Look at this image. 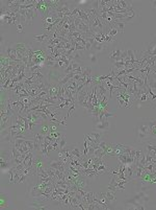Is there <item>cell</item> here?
Here are the masks:
<instances>
[{
	"label": "cell",
	"instance_id": "d6986e66",
	"mask_svg": "<svg viewBox=\"0 0 156 210\" xmlns=\"http://www.w3.org/2000/svg\"><path fill=\"white\" fill-rule=\"evenodd\" d=\"M105 195H106L107 200L109 201L110 203L115 202V201L117 200V198H116V192H115V191L109 190V189H108L107 191H105Z\"/></svg>",
	"mask_w": 156,
	"mask_h": 210
},
{
	"label": "cell",
	"instance_id": "cb8c5ba5",
	"mask_svg": "<svg viewBox=\"0 0 156 210\" xmlns=\"http://www.w3.org/2000/svg\"><path fill=\"white\" fill-rule=\"evenodd\" d=\"M114 63L115 68L119 71L121 69H125V62L124 61H119V62H112Z\"/></svg>",
	"mask_w": 156,
	"mask_h": 210
},
{
	"label": "cell",
	"instance_id": "484cf974",
	"mask_svg": "<svg viewBox=\"0 0 156 210\" xmlns=\"http://www.w3.org/2000/svg\"><path fill=\"white\" fill-rule=\"evenodd\" d=\"M156 64V56H153L151 59H149L147 61V66H150V67H154V65Z\"/></svg>",
	"mask_w": 156,
	"mask_h": 210
},
{
	"label": "cell",
	"instance_id": "3957f363",
	"mask_svg": "<svg viewBox=\"0 0 156 210\" xmlns=\"http://www.w3.org/2000/svg\"><path fill=\"white\" fill-rule=\"evenodd\" d=\"M5 54L6 57H8V59H10L11 61H13V62H21V61L18 59V54H17V51H16V49L14 48L13 44H10V43H8L5 46Z\"/></svg>",
	"mask_w": 156,
	"mask_h": 210
},
{
	"label": "cell",
	"instance_id": "8fae6325",
	"mask_svg": "<svg viewBox=\"0 0 156 210\" xmlns=\"http://www.w3.org/2000/svg\"><path fill=\"white\" fill-rule=\"evenodd\" d=\"M106 48H107V44L106 43H99L95 41L92 44V50H94L95 52H102Z\"/></svg>",
	"mask_w": 156,
	"mask_h": 210
},
{
	"label": "cell",
	"instance_id": "6da1fadb",
	"mask_svg": "<svg viewBox=\"0 0 156 210\" xmlns=\"http://www.w3.org/2000/svg\"><path fill=\"white\" fill-rule=\"evenodd\" d=\"M65 76V74H63L62 72H60L57 69L55 68H51L50 70L47 73V81H48L49 84L51 85H54V84H58L60 81Z\"/></svg>",
	"mask_w": 156,
	"mask_h": 210
},
{
	"label": "cell",
	"instance_id": "4316f807",
	"mask_svg": "<svg viewBox=\"0 0 156 210\" xmlns=\"http://www.w3.org/2000/svg\"><path fill=\"white\" fill-rule=\"evenodd\" d=\"M117 100H118V104H119V108H125V102H124L123 99L118 93H117Z\"/></svg>",
	"mask_w": 156,
	"mask_h": 210
},
{
	"label": "cell",
	"instance_id": "5b68a950",
	"mask_svg": "<svg viewBox=\"0 0 156 210\" xmlns=\"http://www.w3.org/2000/svg\"><path fill=\"white\" fill-rule=\"evenodd\" d=\"M145 153L151 156H156V142L155 141H148L145 143Z\"/></svg>",
	"mask_w": 156,
	"mask_h": 210
},
{
	"label": "cell",
	"instance_id": "277c9868",
	"mask_svg": "<svg viewBox=\"0 0 156 210\" xmlns=\"http://www.w3.org/2000/svg\"><path fill=\"white\" fill-rule=\"evenodd\" d=\"M75 185L77 186L78 189H85L89 186V182H87V177L81 173L78 178L75 180Z\"/></svg>",
	"mask_w": 156,
	"mask_h": 210
},
{
	"label": "cell",
	"instance_id": "7a4b0ae2",
	"mask_svg": "<svg viewBox=\"0 0 156 210\" xmlns=\"http://www.w3.org/2000/svg\"><path fill=\"white\" fill-rule=\"evenodd\" d=\"M135 130H136V131H139V132H143L144 134H146V135L151 137L150 127H149V124H148V118H141V119L137 120ZM151 138H152V137H151Z\"/></svg>",
	"mask_w": 156,
	"mask_h": 210
},
{
	"label": "cell",
	"instance_id": "ac0fdd59",
	"mask_svg": "<svg viewBox=\"0 0 156 210\" xmlns=\"http://www.w3.org/2000/svg\"><path fill=\"white\" fill-rule=\"evenodd\" d=\"M77 17L80 18V19L82 20V21H84L85 23L90 24V18H89V16H87V14L84 12V10H80V12L78 13Z\"/></svg>",
	"mask_w": 156,
	"mask_h": 210
},
{
	"label": "cell",
	"instance_id": "d4e9b609",
	"mask_svg": "<svg viewBox=\"0 0 156 210\" xmlns=\"http://www.w3.org/2000/svg\"><path fill=\"white\" fill-rule=\"evenodd\" d=\"M89 59H90V62H91L92 64H96L97 62H98V57L96 56L95 52H90Z\"/></svg>",
	"mask_w": 156,
	"mask_h": 210
},
{
	"label": "cell",
	"instance_id": "f546056e",
	"mask_svg": "<svg viewBox=\"0 0 156 210\" xmlns=\"http://www.w3.org/2000/svg\"><path fill=\"white\" fill-rule=\"evenodd\" d=\"M152 8H154V10H156V1H153V2H152Z\"/></svg>",
	"mask_w": 156,
	"mask_h": 210
},
{
	"label": "cell",
	"instance_id": "83f0119b",
	"mask_svg": "<svg viewBox=\"0 0 156 210\" xmlns=\"http://www.w3.org/2000/svg\"><path fill=\"white\" fill-rule=\"evenodd\" d=\"M74 46H75V50H76V51H79V50H85V47L83 46V45L79 44V43H76L75 42Z\"/></svg>",
	"mask_w": 156,
	"mask_h": 210
},
{
	"label": "cell",
	"instance_id": "9a60e30c",
	"mask_svg": "<svg viewBox=\"0 0 156 210\" xmlns=\"http://www.w3.org/2000/svg\"><path fill=\"white\" fill-rule=\"evenodd\" d=\"M125 24L126 23H124L123 21H120V20H116V21L114 22L112 25L114 27H116V28L119 31V34H120V36L122 35V34L124 33V28H125Z\"/></svg>",
	"mask_w": 156,
	"mask_h": 210
},
{
	"label": "cell",
	"instance_id": "52a82bcc",
	"mask_svg": "<svg viewBox=\"0 0 156 210\" xmlns=\"http://www.w3.org/2000/svg\"><path fill=\"white\" fill-rule=\"evenodd\" d=\"M122 52H123V50H122L121 46H118L116 49H114L109 53L110 60H112V62H119V61H121V54H122Z\"/></svg>",
	"mask_w": 156,
	"mask_h": 210
},
{
	"label": "cell",
	"instance_id": "ffe728a7",
	"mask_svg": "<svg viewBox=\"0 0 156 210\" xmlns=\"http://www.w3.org/2000/svg\"><path fill=\"white\" fill-rule=\"evenodd\" d=\"M0 63H1V67L8 68V66L11 65V60H10V59H8L6 56L2 54V56H1V61H0Z\"/></svg>",
	"mask_w": 156,
	"mask_h": 210
},
{
	"label": "cell",
	"instance_id": "f1b7e54d",
	"mask_svg": "<svg viewBox=\"0 0 156 210\" xmlns=\"http://www.w3.org/2000/svg\"><path fill=\"white\" fill-rule=\"evenodd\" d=\"M23 27H24L23 24H18V25H17V31H18V33H22V31H23Z\"/></svg>",
	"mask_w": 156,
	"mask_h": 210
},
{
	"label": "cell",
	"instance_id": "ba28073f",
	"mask_svg": "<svg viewBox=\"0 0 156 210\" xmlns=\"http://www.w3.org/2000/svg\"><path fill=\"white\" fill-rule=\"evenodd\" d=\"M68 148H69L70 154H71L73 157H76V158H78V159H79V160H81V159H82L83 154L80 152V150H79V147H77V144L68 145Z\"/></svg>",
	"mask_w": 156,
	"mask_h": 210
},
{
	"label": "cell",
	"instance_id": "5bb4252c",
	"mask_svg": "<svg viewBox=\"0 0 156 210\" xmlns=\"http://www.w3.org/2000/svg\"><path fill=\"white\" fill-rule=\"evenodd\" d=\"M60 88H62V86H60L58 84H54V85H51L50 84V87H49V95L51 97L56 96L58 94V92H60Z\"/></svg>",
	"mask_w": 156,
	"mask_h": 210
},
{
	"label": "cell",
	"instance_id": "7c38bea8",
	"mask_svg": "<svg viewBox=\"0 0 156 210\" xmlns=\"http://www.w3.org/2000/svg\"><path fill=\"white\" fill-rule=\"evenodd\" d=\"M38 14L35 12V10H27L26 12V25H30L31 23H32V21L35 20V18L38 17Z\"/></svg>",
	"mask_w": 156,
	"mask_h": 210
},
{
	"label": "cell",
	"instance_id": "e0dca14e",
	"mask_svg": "<svg viewBox=\"0 0 156 210\" xmlns=\"http://www.w3.org/2000/svg\"><path fill=\"white\" fill-rule=\"evenodd\" d=\"M50 37L51 36L43 34V35H41V36H35V37H33V40L37 41V42H40V43H47Z\"/></svg>",
	"mask_w": 156,
	"mask_h": 210
},
{
	"label": "cell",
	"instance_id": "4fadbf2b",
	"mask_svg": "<svg viewBox=\"0 0 156 210\" xmlns=\"http://www.w3.org/2000/svg\"><path fill=\"white\" fill-rule=\"evenodd\" d=\"M148 124L150 127V134L152 138H156V119L148 118Z\"/></svg>",
	"mask_w": 156,
	"mask_h": 210
},
{
	"label": "cell",
	"instance_id": "44dd1931",
	"mask_svg": "<svg viewBox=\"0 0 156 210\" xmlns=\"http://www.w3.org/2000/svg\"><path fill=\"white\" fill-rule=\"evenodd\" d=\"M89 135L90 137H92L97 143H99L101 140V137H102V133H101V132H94V133H91V134H89Z\"/></svg>",
	"mask_w": 156,
	"mask_h": 210
},
{
	"label": "cell",
	"instance_id": "2e32d148",
	"mask_svg": "<svg viewBox=\"0 0 156 210\" xmlns=\"http://www.w3.org/2000/svg\"><path fill=\"white\" fill-rule=\"evenodd\" d=\"M147 53L151 54V56H156V37L152 42L149 44L148 50H146Z\"/></svg>",
	"mask_w": 156,
	"mask_h": 210
},
{
	"label": "cell",
	"instance_id": "7402d4cb",
	"mask_svg": "<svg viewBox=\"0 0 156 210\" xmlns=\"http://www.w3.org/2000/svg\"><path fill=\"white\" fill-rule=\"evenodd\" d=\"M136 18H137L136 13H135L134 11H133L132 15H130L129 17H127L125 20H123V22H124V23H130V22H134L135 20H136Z\"/></svg>",
	"mask_w": 156,
	"mask_h": 210
},
{
	"label": "cell",
	"instance_id": "8992f818",
	"mask_svg": "<svg viewBox=\"0 0 156 210\" xmlns=\"http://www.w3.org/2000/svg\"><path fill=\"white\" fill-rule=\"evenodd\" d=\"M30 206L32 208H35V209H41V210H45V209H49V205H47L44 201L42 200H39V199H35V201L30 203Z\"/></svg>",
	"mask_w": 156,
	"mask_h": 210
},
{
	"label": "cell",
	"instance_id": "9c48e42d",
	"mask_svg": "<svg viewBox=\"0 0 156 210\" xmlns=\"http://www.w3.org/2000/svg\"><path fill=\"white\" fill-rule=\"evenodd\" d=\"M110 128V124L108 121V119H104L102 121L97 122L96 125H95V130H98V131H108Z\"/></svg>",
	"mask_w": 156,
	"mask_h": 210
},
{
	"label": "cell",
	"instance_id": "603a6c76",
	"mask_svg": "<svg viewBox=\"0 0 156 210\" xmlns=\"http://www.w3.org/2000/svg\"><path fill=\"white\" fill-rule=\"evenodd\" d=\"M67 147V143H66V134H63L60 136V144H58V150H63L64 147Z\"/></svg>",
	"mask_w": 156,
	"mask_h": 210
},
{
	"label": "cell",
	"instance_id": "30bf717a",
	"mask_svg": "<svg viewBox=\"0 0 156 210\" xmlns=\"http://www.w3.org/2000/svg\"><path fill=\"white\" fill-rule=\"evenodd\" d=\"M40 130H39V133L42 134L44 136H47L49 133H50V122H46V121H43L42 124L40 125Z\"/></svg>",
	"mask_w": 156,
	"mask_h": 210
},
{
	"label": "cell",
	"instance_id": "4dcf8cb0",
	"mask_svg": "<svg viewBox=\"0 0 156 210\" xmlns=\"http://www.w3.org/2000/svg\"><path fill=\"white\" fill-rule=\"evenodd\" d=\"M154 108H156V104H155V105H154Z\"/></svg>",
	"mask_w": 156,
	"mask_h": 210
}]
</instances>
